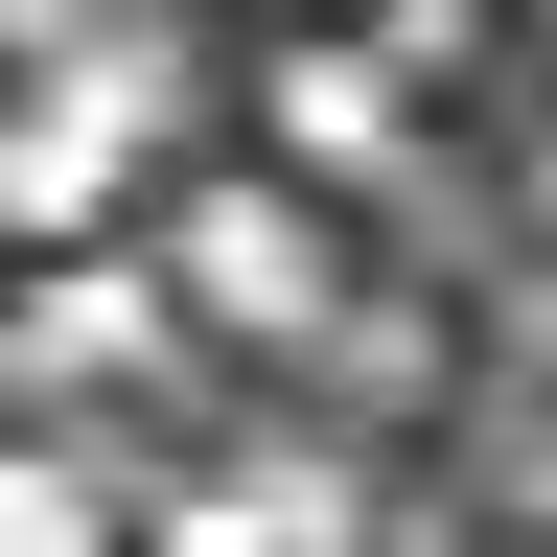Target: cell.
<instances>
[{
    "mask_svg": "<svg viewBox=\"0 0 557 557\" xmlns=\"http://www.w3.org/2000/svg\"><path fill=\"white\" fill-rule=\"evenodd\" d=\"M163 302L233 325V348H325V325H348V278H325V186H186Z\"/></svg>",
    "mask_w": 557,
    "mask_h": 557,
    "instance_id": "6da1fadb",
    "label": "cell"
},
{
    "mask_svg": "<svg viewBox=\"0 0 557 557\" xmlns=\"http://www.w3.org/2000/svg\"><path fill=\"white\" fill-rule=\"evenodd\" d=\"M116 209H139V116L94 94V70H47V94L0 116V256H47V278H70Z\"/></svg>",
    "mask_w": 557,
    "mask_h": 557,
    "instance_id": "7a4b0ae2",
    "label": "cell"
},
{
    "mask_svg": "<svg viewBox=\"0 0 557 557\" xmlns=\"http://www.w3.org/2000/svg\"><path fill=\"white\" fill-rule=\"evenodd\" d=\"M256 116H278L302 186H418V70H395V47H278Z\"/></svg>",
    "mask_w": 557,
    "mask_h": 557,
    "instance_id": "3957f363",
    "label": "cell"
},
{
    "mask_svg": "<svg viewBox=\"0 0 557 557\" xmlns=\"http://www.w3.org/2000/svg\"><path fill=\"white\" fill-rule=\"evenodd\" d=\"M24 372H47V395H94V372H163V278H116V256H70L47 302H24Z\"/></svg>",
    "mask_w": 557,
    "mask_h": 557,
    "instance_id": "277c9868",
    "label": "cell"
},
{
    "mask_svg": "<svg viewBox=\"0 0 557 557\" xmlns=\"http://www.w3.org/2000/svg\"><path fill=\"white\" fill-rule=\"evenodd\" d=\"M325 395L348 418H418V395H442V325H418V302H348L325 325Z\"/></svg>",
    "mask_w": 557,
    "mask_h": 557,
    "instance_id": "5b68a950",
    "label": "cell"
},
{
    "mask_svg": "<svg viewBox=\"0 0 557 557\" xmlns=\"http://www.w3.org/2000/svg\"><path fill=\"white\" fill-rule=\"evenodd\" d=\"M0 557H116V511H94L47 442H0Z\"/></svg>",
    "mask_w": 557,
    "mask_h": 557,
    "instance_id": "8992f818",
    "label": "cell"
},
{
    "mask_svg": "<svg viewBox=\"0 0 557 557\" xmlns=\"http://www.w3.org/2000/svg\"><path fill=\"white\" fill-rule=\"evenodd\" d=\"M139 557H302V534H278V487H163Z\"/></svg>",
    "mask_w": 557,
    "mask_h": 557,
    "instance_id": "52a82bcc",
    "label": "cell"
},
{
    "mask_svg": "<svg viewBox=\"0 0 557 557\" xmlns=\"http://www.w3.org/2000/svg\"><path fill=\"white\" fill-rule=\"evenodd\" d=\"M511 372H557V256H534V278H511Z\"/></svg>",
    "mask_w": 557,
    "mask_h": 557,
    "instance_id": "ba28073f",
    "label": "cell"
},
{
    "mask_svg": "<svg viewBox=\"0 0 557 557\" xmlns=\"http://www.w3.org/2000/svg\"><path fill=\"white\" fill-rule=\"evenodd\" d=\"M534 233H557V116H534Z\"/></svg>",
    "mask_w": 557,
    "mask_h": 557,
    "instance_id": "9c48e42d",
    "label": "cell"
}]
</instances>
